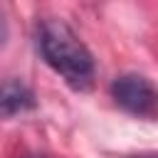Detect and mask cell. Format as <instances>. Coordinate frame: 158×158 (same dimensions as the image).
<instances>
[{
    "label": "cell",
    "instance_id": "cell-3",
    "mask_svg": "<svg viewBox=\"0 0 158 158\" xmlns=\"http://www.w3.org/2000/svg\"><path fill=\"white\" fill-rule=\"evenodd\" d=\"M37 106L35 91L20 81V79H5L0 81V118H12L20 114H27Z\"/></svg>",
    "mask_w": 158,
    "mask_h": 158
},
{
    "label": "cell",
    "instance_id": "cell-5",
    "mask_svg": "<svg viewBox=\"0 0 158 158\" xmlns=\"http://www.w3.org/2000/svg\"><path fill=\"white\" fill-rule=\"evenodd\" d=\"M27 158H42V156H27Z\"/></svg>",
    "mask_w": 158,
    "mask_h": 158
},
{
    "label": "cell",
    "instance_id": "cell-1",
    "mask_svg": "<svg viewBox=\"0 0 158 158\" xmlns=\"http://www.w3.org/2000/svg\"><path fill=\"white\" fill-rule=\"evenodd\" d=\"M37 49L47 67L54 69L72 89H91L96 77L94 54L64 20H42L37 30Z\"/></svg>",
    "mask_w": 158,
    "mask_h": 158
},
{
    "label": "cell",
    "instance_id": "cell-2",
    "mask_svg": "<svg viewBox=\"0 0 158 158\" xmlns=\"http://www.w3.org/2000/svg\"><path fill=\"white\" fill-rule=\"evenodd\" d=\"M111 99L128 114L151 118L156 114V89L143 74H121L111 81Z\"/></svg>",
    "mask_w": 158,
    "mask_h": 158
},
{
    "label": "cell",
    "instance_id": "cell-4",
    "mask_svg": "<svg viewBox=\"0 0 158 158\" xmlns=\"http://www.w3.org/2000/svg\"><path fill=\"white\" fill-rule=\"evenodd\" d=\"M5 37H7V25H5V20H2V15H0V44L5 42Z\"/></svg>",
    "mask_w": 158,
    "mask_h": 158
}]
</instances>
